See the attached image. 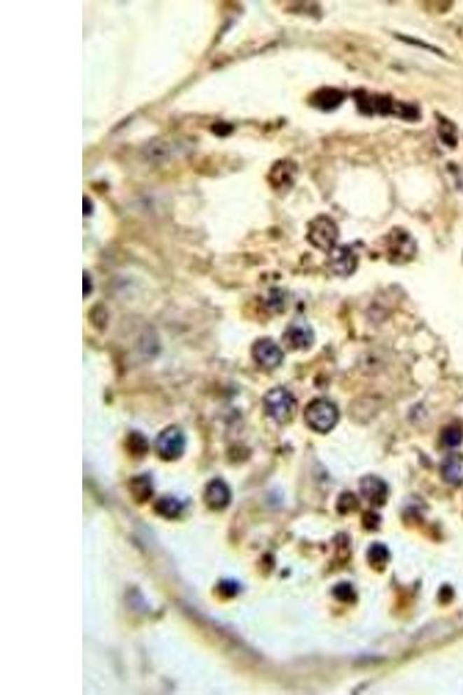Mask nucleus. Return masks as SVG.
<instances>
[{"instance_id": "f257e3e1", "label": "nucleus", "mask_w": 463, "mask_h": 695, "mask_svg": "<svg viewBox=\"0 0 463 695\" xmlns=\"http://www.w3.org/2000/svg\"><path fill=\"white\" fill-rule=\"evenodd\" d=\"M264 411L272 420L284 425L293 420L297 413V401L286 388L275 387L263 398Z\"/></svg>"}, {"instance_id": "f03ea898", "label": "nucleus", "mask_w": 463, "mask_h": 695, "mask_svg": "<svg viewBox=\"0 0 463 695\" xmlns=\"http://www.w3.org/2000/svg\"><path fill=\"white\" fill-rule=\"evenodd\" d=\"M338 409L326 399H315L305 409V420L314 432L326 434L333 430L338 422Z\"/></svg>"}, {"instance_id": "7ed1b4c3", "label": "nucleus", "mask_w": 463, "mask_h": 695, "mask_svg": "<svg viewBox=\"0 0 463 695\" xmlns=\"http://www.w3.org/2000/svg\"><path fill=\"white\" fill-rule=\"evenodd\" d=\"M338 228L331 218L321 216L310 221L308 226V240L314 247L329 253L337 246Z\"/></svg>"}, {"instance_id": "20e7f679", "label": "nucleus", "mask_w": 463, "mask_h": 695, "mask_svg": "<svg viewBox=\"0 0 463 695\" xmlns=\"http://www.w3.org/2000/svg\"><path fill=\"white\" fill-rule=\"evenodd\" d=\"M186 437L180 428L175 425L168 427L159 434L156 441L157 455L163 460L173 462L184 455Z\"/></svg>"}, {"instance_id": "39448f33", "label": "nucleus", "mask_w": 463, "mask_h": 695, "mask_svg": "<svg viewBox=\"0 0 463 695\" xmlns=\"http://www.w3.org/2000/svg\"><path fill=\"white\" fill-rule=\"evenodd\" d=\"M416 242L408 232L394 228L387 238V253L394 263H406L416 254Z\"/></svg>"}, {"instance_id": "423d86ee", "label": "nucleus", "mask_w": 463, "mask_h": 695, "mask_svg": "<svg viewBox=\"0 0 463 695\" xmlns=\"http://www.w3.org/2000/svg\"><path fill=\"white\" fill-rule=\"evenodd\" d=\"M328 264L333 274L347 277L356 271L358 256L350 246H336L329 252Z\"/></svg>"}, {"instance_id": "0eeeda50", "label": "nucleus", "mask_w": 463, "mask_h": 695, "mask_svg": "<svg viewBox=\"0 0 463 695\" xmlns=\"http://www.w3.org/2000/svg\"><path fill=\"white\" fill-rule=\"evenodd\" d=\"M251 355L257 364L265 369H276L283 363V351L271 338L257 340L251 348Z\"/></svg>"}, {"instance_id": "6e6552de", "label": "nucleus", "mask_w": 463, "mask_h": 695, "mask_svg": "<svg viewBox=\"0 0 463 695\" xmlns=\"http://www.w3.org/2000/svg\"><path fill=\"white\" fill-rule=\"evenodd\" d=\"M284 345L292 350H306L314 343V331L303 321H296L283 335Z\"/></svg>"}, {"instance_id": "1a4fd4ad", "label": "nucleus", "mask_w": 463, "mask_h": 695, "mask_svg": "<svg viewBox=\"0 0 463 695\" xmlns=\"http://www.w3.org/2000/svg\"><path fill=\"white\" fill-rule=\"evenodd\" d=\"M360 493L371 505L383 507L388 498V487L382 479L367 475L360 480Z\"/></svg>"}, {"instance_id": "9d476101", "label": "nucleus", "mask_w": 463, "mask_h": 695, "mask_svg": "<svg viewBox=\"0 0 463 695\" xmlns=\"http://www.w3.org/2000/svg\"><path fill=\"white\" fill-rule=\"evenodd\" d=\"M230 497L232 495L228 486L220 479H214L209 482L207 488L204 490V502L207 505V508L214 511H219L226 508L227 505L230 504Z\"/></svg>"}, {"instance_id": "9b49d317", "label": "nucleus", "mask_w": 463, "mask_h": 695, "mask_svg": "<svg viewBox=\"0 0 463 695\" xmlns=\"http://www.w3.org/2000/svg\"><path fill=\"white\" fill-rule=\"evenodd\" d=\"M440 473L447 483L463 486V455H448L441 464Z\"/></svg>"}, {"instance_id": "f8f14e48", "label": "nucleus", "mask_w": 463, "mask_h": 695, "mask_svg": "<svg viewBox=\"0 0 463 695\" xmlns=\"http://www.w3.org/2000/svg\"><path fill=\"white\" fill-rule=\"evenodd\" d=\"M344 100V94L335 88H324L313 97V104L322 111H331L338 107Z\"/></svg>"}, {"instance_id": "ddd939ff", "label": "nucleus", "mask_w": 463, "mask_h": 695, "mask_svg": "<svg viewBox=\"0 0 463 695\" xmlns=\"http://www.w3.org/2000/svg\"><path fill=\"white\" fill-rule=\"evenodd\" d=\"M294 175H296V168L290 163H279L277 165L276 170L272 171V182L277 184V189H290L294 184Z\"/></svg>"}, {"instance_id": "4468645a", "label": "nucleus", "mask_w": 463, "mask_h": 695, "mask_svg": "<svg viewBox=\"0 0 463 695\" xmlns=\"http://www.w3.org/2000/svg\"><path fill=\"white\" fill-rule=\"evenodd\" d=\"M130 492L138 503H144L150 500L153 494V488L148 476H136L132 479L130 482Z\"/></svg>"}, {"instance_id": "2eb2a0df", "label": "nucleus", "mask_w": 463, "mask_h": 695, "mask_svg": "<svg viewBox=\"0 0 463 695\" xmlns=\"http://www.w3.org/2000/svg\"><path fill=\"white\" fill-rule=\"evenodd\" d=\"M389 558V551L382 544H373L367 551V560L370 562L371 567L378 570H382Z\"/></svg>"}, {"instance_id": "dca6fc26", "label": "nucleus", "mask_w": 463, "mask_h": 695, "mask_svg": "<svg viewBox=\"0 0 463 695\" xmlns=\"http://www.w3.org/2000/svg\"><path fill=\"white\" fill-rule=\"evenodd\" d=\"M182 504L173 497H164L156 504V511L165 518H175L180 515Z\"/></svg>"}, {"instance_id": "f3484780", "label": "nucleus", "mask_w": 463, "mask_h": 695, "mask_svg": "<svg viewBox=\"0 0 463 695\" xmlns=\"http://www.w3.org/2000/svg\"><path fill=\"white\" fill-rule=\"evenodd\" d=\"M337 511L340 515H347L350 512L357 511L359 508V501L356 497V495L347 492L340 495L336 504Z\"/></svg>"}, {"instance_id": "a211bd4d", "label": "nucleus", "mask_w": 463, "mask_h": 695, "mask_svg": "<svg viewBox=\"0 0 463 695\" xmlns=\"http://www.w3.org/2000/svg\"><path fill=\"white\" fill-rule=\"evenodd\" d=\"M333 596L336 597L337 600H340V602H356V591H354V586H352L350 583H347V582H342V583H338V584L333 588Z\"/></svg>"}, {"instance_id": "6ab92c4d", "label": "nucleus", "mask_w": 463, "mask_h": 695, "mask_svg": "<svg viewBox=\"0 0 463 695\" xmlns=\"http://www.w3.org/2000/svg\"><path fill=\"white\" fill-rule=\"evenodd\" d=\"M462 438V430L459 427L452 425V427H448L443 430V434H441V443L448 448H455L457 445L461 444Z\"/></svg>"}, {"instance_id": "aec40b11", "label": "nucleus", "mask_w": 463, "mask_h": 695, "mask_svg": "<svg viewBox=\"0 0 463 695\" xmlns=\"http://www.w3.org/2000/svg\"><path fill=\"white\" fill-rule=\"evenodd\" d=\"M381 518L373 511H367L363 517L364 528L367 530H375L380 525Z\"/></svg>"}, {"instance_id": "412c9836", "label": "nucleus", "mask_w": 463, "mask_h": 695, "mask_svg": "<svg viewBox=\"0 0 463 695\" xmlns=\"http://www.w3.org/2000/svg\"><path fill=\"white\" fill-rule=\"evenodd\" d=\"M83 283H85V296H87V294H90V277L87 276V274H85V277H83Z\"/></svg>"}, {"instance_id": "4be33fe9", "label": "nucleus", "mask_w": 463, "mask_h": 695, "mask_svg": "<svg viewBox=\"0 0 463 695\" xmlns=\"http://www.w3.org/2000/svg\"><path fill=\"white\" fill-rule=\"evenodd\" d=\"M92 207H90V201H88L87 198H85V200H83V212H85V214H90V211H92Z\"/></svg>"}]
</instances>
